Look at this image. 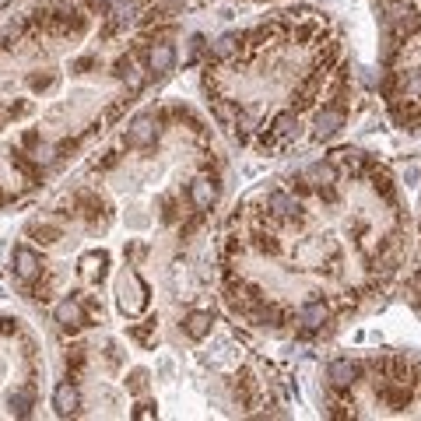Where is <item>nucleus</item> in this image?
Segmentation results:
<instances>
[{
    "label": "nucleus",
    "instance_id": "obj_1",
    "mask_svg": "<svg viewBox=\"0 0 421 421\" xmlns=\"http://www.w3.org/2000/svg\"><path fill=\"white\" fill-rule=\"evenodd\" d=\"M53 316H57V323H60L64 330H81V327L88 323V313H85V306H81L78 299H64V302L53 309Z\"/></svg>",
    "mask_w": 421,
    "mask_h": 421
},
{
    "label": "nucleus",
    "instance_id": "obj_2",
    "mask_svg": "<svg viewBox=\"0 0 421 421\" xmlns=\"http://www.w3.org/2000/svg\"><path fill=\"white\" fill-rule=\"evenodd\" d=\"M186 197H190L193 210H210V204H215V197H218V186H215V179L200 176V179H193V183H190Z\"/></svg>",
    "mask_w": 421,
    "mask_h": 421
},
{
    "label": "nucleus",
    "instance_id": "obj_3",
    "mask_svg": "<svg viewBox=\"0 0 421 421\" xmlns=\"http://www.w3.org/2000/svg\"><path fill=\"white\" fill-rule=\"evenodd\" d=\"M15 271H18L22 281H36V278L43 274V260H39V253L29 250V246H18V250H15Z\"/></svg>",
    "mask_w": 421,
    "mask_h": 421
},
{
    "label": "nucleus",
    "instance_id": "obj_4",
    "mask_svg": "<svg viewBox=\"0 0 421 421\" xmlns=\"http://www.w3.org/2000/svg\"><path fill=\"white\" fill-rule=\"evenodd\" d=\"M172 64H176V50H172L169 43H155L151 53H148V67H151V74L162 78V74L172 71Z\"/></svg>",
    "mask_w": 421,
    "mask_h": 421
},
{
    "label": "nucleus",
    "instance_id": "obj_5",
    "mask_svg": "<svg viewBox=\"0 0 421 421\" xmlns=\"http://www.w3.org/2000/svg\"><path fill=\"white\" fill-rule=\"evenodd\" d=\"M53 407L60 411V414H74L78 407H81V397H78V386L71 383V379H64L57 390H53Z\"/></svg>",
    "mask_w": 421,
    "mask_h": 421
},
{
    "label": "nucleus",
    "instance_id": "obj_6",
    "mask_svg": "<svg viewBox=\"0 0 421 421\" xmlns=\"http://www.w3.org/2000/svg\"><path fill=\"white\" fill-rule=\"evenodd\" d=\"M151 141H155V116H137L134 127H130V134H127V144L130 148H144Z\"/></svg>",
    "mask_w": 421,
    "mask_h": 421
},
{
    "label": "nucleus",
    "instance_id": "obj_7",
    "mask_svg": "<svg viewBox=\"0 0 421 421\" xmlns=\"http://www.w3.org/2000/svg\"><path fill=\"white\" fill-rule=\"evenodd\" d=\"M183 334H186L190 341H204V337L210 334V313H190V316L183 320Z\"/></svg>",
    "mask_w": 421,
    "mask_h": 421
},
{
    "label": "nucleus",
    "instance_id": "obj_8",
    "mask_svg": "<svg viewBox=\"0 0 421 421\" xmlns=\"http://www.w3.org/2000/svg\"><path fill=\"white\" fill-rule=\"evenodd\" d=\"M32 400H36V393H32V390H18V393H11V411L25 418V414L32 411Z\"/></svg>",
    "mask_w": 421,
    "mask_h": 421
},
{
    "label": "nucleus",
    "instance_id": "obj_9",
    "mask_svg": "<svg viewBox=\"0 0 421 421\" xmlns=\"http://www.w3.org/2000/svg\"><path fill=\"white\" fill-rule=\"evenodd\" d=\"M29 236H32L36 243L50 246V243H57V239H60V229H53V225H32V229H29Z\"/></svg>",
    "mask_w": 421,
    "mask_h": 421
},
{
    "label": "nucleus",
    "instance_id": "obj_10",
    "mask_svg": "<svg viewBox=\"0 0 421 421\" xmlns=\"http://www.w3.org/2000/svg\"><path fill=\"white\" fill-rule=\"evenodd\" d=\"M88 4H92V8H99V11H106V8H116L120 0H88Z\"/></svg>",
    "mask_w": 421,
    "mask_h": 421
},
{
    "label": "nucleus",
    "instance_id": "obj_11",
    "mask_svg": "<svg viewBox=\"0 0 421 421\" xmlns=\"http://www.w3.org/2000/svg\"><path fill=\"white\" fill-rule=\"evenodd\" d=\"M0 334H15V323L11 320H0Z\"/></svg>",
    "mask_w": 421,
    "mask_h": 421
},
{
    "label": "nucleus",
    "instance_id": "obj_12",
    "mask_svg": "<svg viewBox=\"0 0 421 421\" xmlns=\"http://www.w3.org/2000/svg\"><path fill=\"white\" fill-rule=\"evenodd\" d=\"M4 4H11V0H0V8H4Z\"/></svg>",
    "mask_w": 421,
    "mask_h": 421
}]
</instances>
